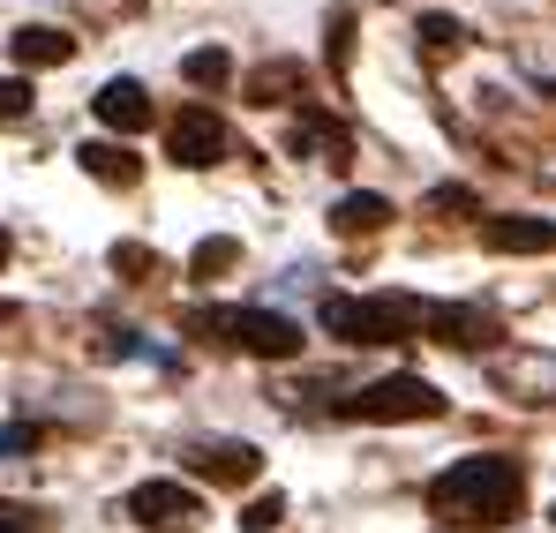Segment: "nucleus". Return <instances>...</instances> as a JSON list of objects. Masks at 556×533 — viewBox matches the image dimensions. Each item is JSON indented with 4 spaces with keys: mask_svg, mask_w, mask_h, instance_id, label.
I'll use <instances>...</instances> for the list:
<instances>
[{
    "mask_svg": "<svg viewBox=\"0 0 556 533\" xmlns=\"http://www.w3.org/2000/svg\"><path fill=\"white\" fill-rule=\"evenodd\" d=\"M8 46H15V61H23V68H61V61L76 53V38H68V30H53V23H23Z\"/></svg>",
    "mask_w": 556,
    "mask_h": 533,
    "instance_id": "12",
    "label": "nucleus"
},
{
    "mask_svg": "<svg viewBox=\"0 0 556 533\" xmlns=\"http://www.w3.org/2000/svg\"><path fill=\"white\" fill-rule=\"evenodd\" d=\"M421 323V301H399V293H376V301H354V293H331L324 301V331L346 339V346H391Z\"/></svg>",
    "mask_w": 556,
    "mask_h": 533,
    "instance_id": "3",
    "label": "nucleus"
},
{
    "mask_svg": "<svg viewBox=\"0 0 556 533\" xmlns=\"http://www.w3.org/2000/svg\"><path fill=\"white\" fill-rule=\"evenodd\" d=\"M0 120H30V84H23V76L0 84Z\"/></svg>",
    "mask_w": 556,
    "mask_h": 533,
    "instance_id": "19",
    "label": "nucleus"
},
{
    "mask_svg": "<svg viewBox=\"0 0 556 533\" xmlns=\"http://www.w3.org/2000/svg\"><path fill=\"white\" fill-rule=\"evenodd\" d=\"M233 256H241V249L218 233V241H203V249L188 256V278H218V270H233Z\"/></svg>",
    "mask_w": 556,
    "mask_h": 533,
    "instance_id": "17",
    "label": "nucleus"
},
{
    "mask_svg": "<svg viewBox=\"0 0 556 533\" xmlns=\"http://www.w3.org/2000/svg\"><path fill=\"white\" fill-rule=\"evenodd\" d=\"M354 421H437L444 414V391L429 376H376L369 391L346 398Z\"/></svg>",
    "mask_w": 556,
    "mask_h": 533,
    "instance_id": "4",
    "label": "nucleus"
},
{
    "mask_svg": "<svg viewBox=\"0 0 556 533\" xmlns=\"http://www.w3.org/2000/svg\"><path fill=\"white\" fill-rule=\"evenodd\" d=\"M278 519H286V496H278V488H271V496H256V504L241 511V526H249V533H271Z\"/></svg>",
    "mask_w": 556,
    "mask_h": 533,
    "instance_id": "18",
    "label": "nucleus"
},
{
    "mask_svg": "<svg viewBox=\"0 0 556 533\" xmlns=\"http://www.w3.org/2000/svg\"><path fill=\"white\" fill-rule=\"evenodd\" d=\"M91 113H98V120H105V128H113V136H121V143H128V136H143V128L159 120V113H151V98H143V84H136V76H113V84H98Z\"/></svg>",
    "mask_w": 556,
    "mask_h": 533,
    "instance_id": "8",
    "label": "nucleus"
},
{
    "mask_svg": "<svg viewBox=\"0 0 556 533\" xmlns=\"http://www.w3.org/2000/svg\"><path fill=\"white\" fill-rule=\"evenodd\" d=\"M76 158H84V174L105 180V188H136V180H143V158H136L128 143H84Z\"/></svg>",
    "mask_w": 556,
    "mask_h": 533,
    "instance_id": "13",
    "label": "nucleus"
},
{
    "mask_svg": "<svg viewBox=\"0 0 556 533\" xmlns=\"http://www.w3.org/2000/svg\"><path fill=\"white\" fill-rule=\"evenodd\" d=\"M121 511L136 519V526H151V533H166V526H188L195 511H203V496L188 488V481H136L128 496H121Z\"/></svg>",
    "mask_w": 556,
    "mask_h": 533,
    "instance_id": "6",
    "label": "nucleus"
},
{
    "mask_svg": "<svg viewBox=\"0 0 556 533\" xmlns=\"http://www.w3.org/2000/svg\"><path fill=\"white\" fill-rule=\"evenodd\" d=\"M421 323H429V339H437V346H459V354H481V346H496V339H504V331H496V316H489V308H473V301L421 308Z\"/></svg>",
    "mask_w": 556,
    "mask_h": 533,
    "instance_id": "7",
    "label": "nucleus"
},
{
    "mask_svg": "<svg viewBox=\"0 0 556 533\" xmlns=\"http://www.w3.org/2000/svg\"><path fill=\"white\" fill-rule=\"evenodd\" d=\"M188 331H218V346H241L256 360H293L301 354V323L271 308H188Z\"/></svg>",
    "mask_w": 556,
    "mask_h": 533,
    "instance_id": "2",
    "label": "nucleus"
},
{
    "mask_svg": "<svg viewBox=\"0 0 556 533\" xmlns=\"http://www.w3.org/2000/svg\"><path fill=\"white\" fill-rule=\"evenodd\" d=\"M0 270H8V226H0Z\"/></svg>",
    "mask_w": 556,
    "mask_h": 533,
    "instance_id": "23",
    "label": "nucleus"
},
{
    "mask_svg": "<svg viewBox=\"0 0 556 533\" xmlns=\"http://www.w3.org/2000/svg\"><path fill=\"white\" fill-rule=\"evenodd\" d=\"M166 151H174V166H188V174L218 166V158H226V120H218L211 105H181V113L166 120Z\"/></svg>",
    "mask_w": 556,
    "mask_h": 533,
    "instance_id": "5",
    "label": "nucleus"
},
{
    "mask_svg": "<svg viewBox=\"0 0 556 533\" xmlns=\"http://www.w3.org/2000/svg\"><path fill=\"white\" fill-rule=\"evenodd\" d=\"M481 241H489L496 256H549L556 249V218H489Z\"/></svg>",
    "mask_w": 556,
    "mask_h": 533,
    "instance_id": "10",
    "label": "nucleus"
},
{
    "mask_svg": "<svg viewBox=\"0 0 556 533\" xmlns=\"http://www.w3.org/2000/svg\"><path fill=\"white\" fill-rule=\"evenodd\" d=\"M181 76H188L195 90L233 84V53H226V46H203V53H188V61H181Z\"/></svg>",
    "mask_w": 556,
    "mask_h": 533,
    "instance_id": "14",
    "label": "nucleus"
},
{
    "mask_svg": "<svg viewBox=\"0 0 556 533\" xmlns=\"http://www.w3.org/2000/svg\"><path fill=\"white\" fill-rule=\"evenodd\" d=\"M421 46H429V53H459L466 23H459V15H421Z\"/></svg>",
    "mask_w": 556,
    "mask_h": 533,
    "instance_id": "16",
    "label": "nucleus"
},
{
    "mask_svg": "<svg viewBox=\"0 0 556 533\" xmlns=\"http://www.w3.org/2000/svg\"><path fill=\"white\" fill-rule=\"evenodd\" d=\"M519 504H527V473H519V458H496V450L459 458L429 481V511L452 526H511Z\"/></svg>",
    "mask_w": 556,
    "mask_h": 533,
    "instance_id": "1",
    "label": "nucleus"
},
{
    "mask_svg": "<svg viewBox=\"0 0 556 533\" xmlns=\"http://www.w3.org/2000/svg\"><path fill=\"white\" fill-rule=\"evenodd\" d=\"M286 90H301V68L293 61H271L249 76V105H286Z\"/></svg>",
    "mask_w": 556,
    "mask_h": 533,
    "instance_id": "15",
    "label": "nucleus"
},
{
    "mask_svg": "<svg viewBox=\"0 0 556 533\" xmlns=\"http://www.w3.org/2000/svg\"><path fill=\"white\" fill-rule=\"evenodd\" d=\"M429 211H481V203H473V188H437Z\"/></svg>",
    "mask_w": 556,
    "mask_h": 533,
    "instance_id": "20",
    "label": "nucleus"
},
{
    "mask_svg": "<svg viewBox=\"0 0 556 533\" xmlns=\"http://www.w3.org/2000/svg\"><path fill=\"white\" fill-rule=\"evenodd\" d=\"M549 519H556V511H549Z\"/></svg>",
    "mask_w": 556,
    "mask_h": 533,
    "instance_id": "24",
    "label": "nucleus"
},
{
    "mask_svg": "<svg viewBox=\"0 0 556 533\" xmlns=\"http://www.w3.org/2000/svg\"><path fill=\"white\" fill-rule=\"evenodd\" d=\"M188 466H195L203 481L241 488V481H256V473H264V450H256V444H195V450H188Z\"/></svg>",
    "mask_w": 556,
    "mask_h": 533,
    "instance_id": "9",
    "label": "nucleus"
},
{
    "mask_svg": "<svg viewBox=\"0 0 556 533\" xmlns=\"http://www.w3.org/2000/svg\"><path fill=\"white\" fill-rule=\"evenodd\" d=\"M383 226H391V203L369 195V188L331 203V233H339V241H369V233H383Z\"/></svg>",
    "mask_w": 556,
    "mask_h": 533,
    "instance_id": "11",
    "label": "nucleus"
},
{
    "mask_svg": "<svg viewBox=\"0 0 556 533\" xmlns=\"http://www.w3.org/2000/svg\"><path fill=\"white\" fill-rule=\"evenodd\" d=\"M0 533H38V511H23V504H0Z\"/></svg>",
    "mask_w": 556,
    "mask_h": 533,
    "instance_id": "21",
    "label": "nucleus"
},
{
    "mask_svg": "<svg viewBox=\"0 0 556 533\" xmlns=\"http://www.w3.org/2000/svg\"><path fill=\"white\" fill-rule=\"evenodd\" d=\"M38 444V429H8V436H0V450H30Z\"/></svg>",
    "mask_w": 556,
    "mask_h": 533,
    "instance_id": "22",
    "label": "nucleus"
}]
</instances>
